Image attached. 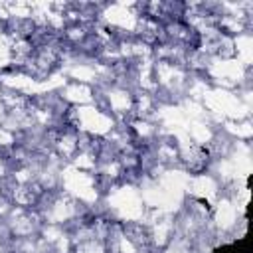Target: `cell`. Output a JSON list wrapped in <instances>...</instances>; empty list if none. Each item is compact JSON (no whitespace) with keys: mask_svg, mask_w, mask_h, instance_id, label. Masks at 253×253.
<instances>
[{"mask_svg":"<svg viewBox=\"0 0 253 253\" xmlns=\"http://www.w3.org/2000/svg\"><path fill=\"white\" fill-rule=\"evenodd\" d=\"M213 253H249V249H247V239H243V241H239V243H235V245L221 247V249H217V251H213Z\"/></svg>","mask_w":253,"mask_h":253,"instance_id":"1","label":"cell"}]
</instances>
